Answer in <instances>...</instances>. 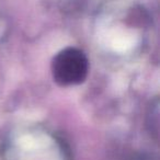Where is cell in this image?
<instances>
[{
  "label": "cell",
  "mask_w": 160,
  "mask_h": 160,
  "mask_svg": "<svg viewBox=\"0 0 160 160\" xmlns=\"http://www.w3.org/2000/svg\"><path fill=\"white\" fill-rule=\"evenodd\" d=\"M147 128L151 136H153L156 140H158V134H159V102L158 98L151 101L150 105L147 112Z\"/></svg>",
  "instance_id": "7a4b0ae2"
},
{
  "label": "cell",
  "mask_w": 160,
  "mask_h": 160,
  "mask_svg": "<svg viewBox=\"0 0 160 160\" xmlns=\"http://www.w3.org/2000/svg\"><path fill=\"white\" fill-rule=\"evenodd\" d=\"M89 72V60L81 49L66 47L58 52L52 62L53 79L60 87L82 83Z\"/></svg>",
  "instance_id": "6da1fadb"
},
{
  "label": "cell",
  "mask_w": 160,
  "mask_h": 160,
  "mask_svg": "<svg viewBox=\"0 0 160 160\" xmlns=\"http://www.w3.org/2000/svg\"><path fill=\"white\" fill-rule=\"evenodd\" d=\"M10 31V24L7 18L3 17V14L0 13V45L5 42V40L8 38Z\"/></svg>",
  "instance_id": "277c9868"
},
{
  "label": "cell",
  "mask_w": 160,
  "mask_h": 160,
  "mask_svg": "<svg viewBox=\"0 0 160 160\" xmlns=\"http://www.w3.org/2000/svg\"><path fill=\"white\" fill-rule=\"evenodd\" d=\"M85 0H62V9L65 11H77L80 8H82V5L85 3Z\"/></svg>",
  "instance_id": "3957f363"
}]
</instances>
